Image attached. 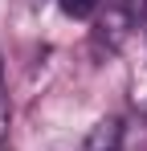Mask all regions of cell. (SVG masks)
<instances>
[{
    "label": "cell",
    "instance_id": "4",
    "mask_svg": "<svg viewBox=\"0 0 147 151\" xmlns=\"http://www.w3.org/2000/svg\"><path fill=\"white\" fill-rule=\"evenodd\" d=\"M8 123H12V106H8V90H4V53H0V143L8 139Z\"/></svg>",
    "mask_w": 147,
    "mask_h": 151
},
{
    "label": "cell",
    "instance_id": "2",
    "mask_svg": "<svg viewBox=\"0 0 147 151\" xmlns=\"http://www.w3.org/2000/svg\"><path fill=\"white\" fill-rule=\"evenodd\" d=\"M122 147V119H98L90 131H86V139H82V147L78 151H119Z\"/></svg>",
    "mask_w": 147,
    "mask_h": 151
},
{
    "label": "cell",
    "instance_id": "3",
    "mask_svg": "<svg viewBox=\"0 0 147 151\" xmlns=\"http://www.w3.org/2000/svg\"><path fill=\"white\" fill-rule=\"evenodd\" d=\"M57 8L66 17H74V21H94L98 8H102V0H57Z\"/></svg>",
    "mask_w": 147,
    "mask_h": 151
},
{
    "label": "cell",
    "instance_id": "1",
    "mask_svg": "<svg viewBox=\"0 0 147 151\" xmlns=\"http://www.w3.org/2000/svg\"><path fill=\"white\" fill-rule=\"evenodd\" d=\"M131 25H135V12L122 4V0H106V17H98L94 25V49L102 53H115L127 41V33H131Z\"/></svg>",
    "mask_w": 147,
    "mask_h": 151
}]
</instances>
